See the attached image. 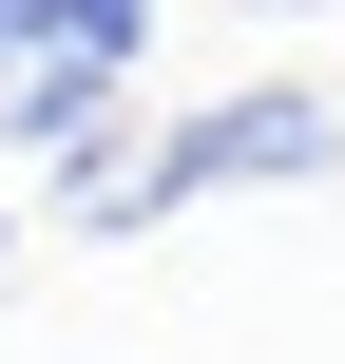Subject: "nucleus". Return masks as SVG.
<instances>
[{"instance_id": "nucleus-1", "label": "nucleus", "mask_w": 345, "mask_h": 364, "mask_svg": "<svg viewBox=\"0 0 345 364\" xmlns=\"http://www.w3.org/2000/svg\"><path fill=\"white\" fill-rule=\"evenodd\" d=\"M327 154H345V96L269 77V96H192L173 134H134V173H77L58 211L77 230H154V211H211V192H307Z\"/></svg>"}, {"instance_id": "nucleus-2", "label": "nucleus", "mask_w": 345, "mask_h": 364, "mask_svg": "<svg viewBox=\"0 0 345 364\" xmlns=\"http://www.w3.org/2000/svg\"><path fill=\"white\" fill-rule=\"evenodd\" d=\"M134 38H154V0H58V58H96V77H134Z\"/></svg>"}, {"instance_id": "nucleus-3", "label": "nucleus", "mask_w": 345, "mask_h": 364, "mask_svg": "<svg viewBox=\"0 0 345 364\" xmlns=\"http://www.w3.org/2000/svg\"><path fill=\"white\" fill-rule=\"evenodd\" d=\"M19 58H58V0H0V77H19Z\"/></svg>"}, {"instance_id": "nucleus-4", "label": "nucleus", "mask_w": 345, "mask_h": 364, "mask_svg": "<svg viewBox=\"0 0 345 364\" xmlns=\"http://www.w3.org/2000/svg\"><path fill=\"white\" fill-rule=\"evenodd\" d=\"M250 19H307V0H250Z\"/></svg>"}]
</instances>
